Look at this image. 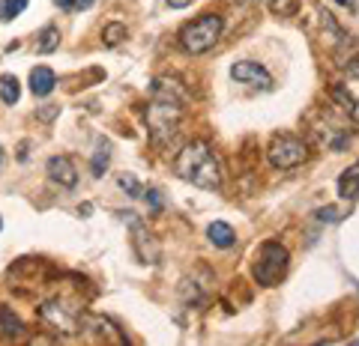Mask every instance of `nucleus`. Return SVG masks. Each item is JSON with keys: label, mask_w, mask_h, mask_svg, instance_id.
<instances>
[{"label": "nucleus", "mask_w": 359, "mask_h": 346, "mask_svg": "<svg viewBox=\"0 0 359 346\" xmlns=\"http://www.w3.org/2000/svg\"><path fill=\"white\" fill-rule=\"evenodd\" d=\"M237 3H258V0H237Z\"/></svg>", "instance_id": "28"}, {"label": "nucleus", "mask_w": 359, "mask_h": 346, "mask_svg": "<svg viewBox=\"0 0 359 346\" xmlns=\"http://www.w3.org/2000/svg\"><path fill=\"white\" fill-rule=\"evenodd\" d=\"M269 165L278 167V170H287V167H296L309 159V147H305L302 138H293V134H278V138L269 143V152H266Z\"/></svg>", "instance_id": "5"}, {"label": "nucleus", "mask_w": 359, "mask_h": 346, "mask_svg": "<svg viewBox=\"0 0 359 346\" xmlns=\"http://www.w3.org/2000/svg\"><path fill=\"white\" fill-rule=\"evenodd\" d=\"M3 165H6V150L0 147V170H3Z\"/></svg>", "instance_id": "26"}, {"label": "nucleus", "mask_w": 359, "mask_h": 346, "mask_svg": "<svg viewBox=\"0 0 359 346\" xmlns=\"http://www.w3.org/2000/svg\"><path fill=\"white\" fill-rule=\"evenodd\" d=\"M105 165H108V143L99 141V150H96V156H93V176H102Z\"/></svg>", "instance_id": "20"}, {"label": "nucleus", "mask_w": 359, "mask_h": 346, "mask_svg": "<svg viewBox=\"0 0 359 346\" xmlns=\"http://www.w3.org/2000/svg\"><path fill=\"white\" fill-rule=\"evenodd\" d=\"M222 15H201L195 21H188L183 30H180V45L188 51V54H204L210 51L222 36Z\"/></svg>", "instance_id": "3"}, {"label": "nucleus", "mask_w": 359, "mask_h": 346, "mask_svg": "<svg viewBox=\"0 0 359 346\" xmlns=\"http://www.w3.org/2000/svg\"><path fill=\"white\" fill-rule=\"evenodd\" d=\"M287 272V251L284 245L278 242H264L258 248V257L251 263V278L258 281L260 287H273L284 278Z\"/></svg>", "instance_id": "4"}, {"label": "nucleus", "mask_w": 359, "mask_h": 346, "mask_svg": "<svg viewBox=\"0 0 359 346\" xmlns=\"http://www.w3.org/2000/svg\"><path fill=\"white\" fill-rule=\"evenodd\" d=\"M177 173L183 176L186 182H192L197 188H206V191H215L222 185V167H219V159L215 152L206 147L204 141H192L186 143L183 152L177 156Z\"/></svg>", "instance_id": "1"}, {"label": "nucleus", "mask_w": 359, "mask_h": 346, "mask_svg": "<svg viewBox=\"0 0 359 346\" xmlns=\"http://www.w3.org/2000/svg\"><path fill=\"white\" fill-rule=\"evenodd\" d=\"M153 96H156V102L147 108V125L153 132V141L168 143L177 134L180 116H183V111H180V93L177 90H165L162 81H153Z\"/></svg>", "instance_id": "2"}, {"label": "nucleus", "mask_w": 359, "mask_h": 346, "mask_svg": "<svg viewBox=\"0 0 359 346\" xmlns=\"http://www.w3.org/2000/svg\"><path fill=\"white\" fill-rule=\"evenodd\" d=\"M275 15H296L300 12V0H266Z\"/></svg>", "instance_id": "19"}, {"label": "nucleus", "mask_w": 359, "mask_h": 346, "mask_svg": "<svg viewBox=\"0 0 359 346\" xmlns=\"http://www.w3.org/2000/svg\"><path fill=\"white\" fill-rule=\"evenodd\" d=\"M126 39V24H117V21H111L102 30V42L105 45H120Z\"/></svg>", "instance_id": "17"}, {"label": "nucleus", "mask_w": 359, "mask_h": 346, "mask_svg": "<svg viewBox=\"0 0 359 346\" xmlns=\"http://www.w3.org/2000/svg\"><path fill=\"white\" fill-rule=\"evenodd\" d=\"M341 6H347V9H353V0H338Z\"/></svg>", "instance_id": "27"}, {"label": "nucleus", "mask_w": 359, "mask_h": 346, "mask_svg": "<svg viewBox=\"0 0 359 346\" xmlns=\"http://www.w3.org/2000/svg\"><path fill=\"white\" fill-rule=\"evenodd\" d=\"M0 99H3V105H18V99H21V84H18L15 75L0 78Z\"/></svg>", "instance_id": "13"}, {"label": "nucleus", "mask_w": 359, "mask_h": 346, "mask_svg": "<svg viewBox=\"0 0 359 346\" xmlns=\"http://www.w3.org/2000/svg\"><path fill=\"white\" fill-rule=\"evenodd\" d=\"M120 218H126V221L132 224V236H135V248H138L141 254V260H147V263H156V242L150 239V233H147V227L141 224V218L138 215H129V212H123Z\"/></svg>", "instance_id": "8"}, {"label": "nucleus", "mask_w": 359, "mask_h": 346, "mask_svg": "<svg viewBox=\"0 0 359 346\" xmlns=\"http://www.w3.org/2000/svg\"><path fill=\"white\" fill-rule=\"evenodd\" d=\"M144 194H147V200L153 203V209L159 212V209H162V194H159V191H144Z\"/></svg>", "instance_id": "21"}, {"label": "nucleus", "mask_w": 359, "mask_h": 346, "mask_svg": "<svg viewBox=\"0 0 359 346\" xmlns=\"http://www.w3.org/2000/svg\"><path fill=\"white\" fill-rule=\"evenodd\" d=\"M192 0H168V6H188Z\"/></svg>", "instance_id": "25"}, {"label": "nucleus", "mask_w": 359, "mask_h": 346, "mask_svg": "<svg viewBox=\"0 0 359 346\" xmlns=\"http://www.w3.org/2000/svg\"><path fill=\"white\" fill-rule=\"evenodd\" d=\"M231 78L240 81V84H251L258 90H269L273 87V75L260 66V63H251V60H240L231 66Z\"/></svg>", "instance_id": "7"}, {"label": "nucleus", "mask_w": 359, "mask_h": 346, "mask_svg": "<svg viewBox=\"0 0 359 346\" xmlns=\"http://www.w3.org/2000/svg\"><path fill=\"white\" fill-rule=\"evenodd\" d=\"M338 197H345V200L359 197V159L353 165H347V170L338 176Z\"/></svg>", "instance_id": "11"}, {"label": "nucleus", "mask_w": 359, "mask_h": 346, "mask_svg": "<svg viewBox=\"0 0 359 346\" xmlns=\"http://www.w3.org/2000/svg\"><path fill=\"white\" fill-rule=\"evenodd\" d=\"M0 230H3V218H0Z\"/></svg>", "instance_id": "29"}, {"label": "nucleus", "mask_w": 359, "mask_h": 346, "mask_svg": "<svg viewBox=\"0 0 359 346\" xmlns=\"http://www.w3.org/2000/svg\"><path fill=\"white\" fill-rule=\"evenodd\" d=\"M39 316L54 329H63V332H75L78 329V307H69L66 302L60 298H51L39 307Z\"/></svg>", "instance_id": "6"}, {"label": "nucleus", "mask_w": 359, "mask_h": 346, "mask_svg": "<svg viewBox=\"0 0 359 346\" xmlns=\"http://www.w3.org/2000/svg\"><path fill=\"white\" fill-rule=\"evenodd\" d=\"M57 111H60V108H42V114H39V116H42L45 123H48V120H54V116H57Z\"/></svg>", "instance_id": "22"}, {"label": "nucleus", "mask_w": 359, "mask_h": 346, "mask_svg": "<svg viewBox=\"0 0 359 346\" xmlns=\"http://www.w3.org/2000/svg\"><path fill=\"white\" fill-rule=\"evenodd\" d=\"M206 236H210V242L215 248H231L233 242H237V236H233V227L224 224V221H213L206 227Z\"/></svg>", "instance_id": "12"}, {"label": "nucleus", "mask_w": 359, "mask_h": 346, "mask_svg": "<svg viewBox=\"0 0 359 346\" xmlns=\"http://www.w3.org/2000/svg\"><path fill=\"white\" fill-rule=\"evenodd\" d=\"M30 0H0V21H12L27 9Z\"/></svg>", "instance_id": "16"}, {"label": "nucleus", "mask_w": 359, "mask_h": 346, "mask_svg": "<svg viewBox=\"0 0 359 346\" xmlns=\"http://www.w3.org/2000/svg\"><path fill=\"white\" fill-rule=\"evenodd\" d=\"M0 329H3L9 338H24V325L9 307H0Z\"/></svg>", "instance_id": "15"}, {"label": "nucleus", "mask_w": 359, "mask_h": 346, "mask_svg": "<svg viewBox=\"0 0 359 346\" xmlns=\"http://www.w3.org/2000/svg\"><path fill=\"white\" fill-rule=\"evenodd\" d=\"M36 39H39V42H36V51H39V54H51L60 45V30L54 24H48V27H42V33L36 36Z\"/></svg>", "instance_id": "14"}, {"label": "nucleus", "mask_w": 359, "mask_h": 346, "mask_svg": "<svg viewBox=\"0 0 359 346\" xmlns=\"http://www.w3.org/2000/svg\"><path fill=\"white\" fill-rule=\"evenodd\" d=\"M117 185H120L126 194H132V197H144V188H141V182L132 176V173H120L117 176Z\"/></svg>", "instance_id": "18"}, {"label": "nucleus", "mask_w": 359, "mask_h": 346, "mask_svg": "<svg viewBox=\"0 0 359 346\" xmlns=\"http://www.w3.org/2000/svg\"><path fill=\"white\" fill-rule=\"evenodd\" d=\"M54 3H57L60 9H72V3H75V0H54Z\"/></svg>", "instance_id": "24"}, {"label": "nucleus", "mask_w": 359, "mask_h": 346, "mask_svg": "<svg viewBox=\"0 0 359 346\" xmlns=\"http://www.w3.org/2000/svg\"><path fill=\"white\" fill-rule=\"evenodd\" d=\"M54 87H57V75H54L48 66H36V69L30 72V93H33V96L45 99Z\"/></svg>", "instance_id": "10"}, {"label": "nucleus", "mask_w": 359, "mask_h": 346, "mask_svg": "<svg viewBox=\"0 0 359 346\" xmlns=\"http://www.w3.org/2000/svg\"><path fill=\"white\" fill-rule=\"evenodd\" d=\"M48 179L51 182H57V185H63V188H75V182H78V170H75V165L66 159V156H54V159H48Z\"/></svg>", "instance_id": "9"}, {"label": "nucleus", "mask_w": 359, "mask_h": 346, "mask_svg": "<svg viewBox=\"0 0 359 346\" xmlns=\"http://www.w3.org/2000/svg\"><path fill=\"white\" fill-rule=\"evenodd\" d=\"M87 6H93V0H75L72 3V9H87Z\"/></svg>", "instance_id": "23"}]
</instances>
